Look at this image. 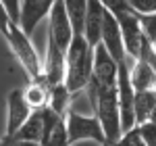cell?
Masks as SVG:
<instances>
[{
    "label": "cell",
    "instance_id": "obj_1",
    "mask_svg": "<svg viewBox=\"0 0 156 146\" xmlns=\"http://www.w3.org/2000/svg\"><path fill=\"white\" fill-rule=\"evenodd\" d=\"M92 59H94V46H90L83 36H73L65 54V79H62L71 94L85 90L92 75Z\"/></svg>",
    "mask_w": 156,
    "mask_h": 146
},
{
    "label": "cell",
    "instance_id": "obj_2",
    "mask_svg": "<svg viewBox=\"0 0 156 146\" xmlns=\"http://www.w3.org/2000/svg\"><path fill=\"white\" fill-rule=\"evenodd\" d=\"M4 40L9 42V48L12 50V54H15V59L19 61V65L23 67V71H25V75L29 77V82H31V79H34V82L44 79L42 59L37 57V52H36V48H34L29 36L19 27V23L11 21L6 34H4ZM44 82H46V79H44Z\"/></svg>",
    "mask_w": 156,
    "mask_h": 146
},
{
    "label": "cell",
    "instance_id": "obj_3",
    "mask_svg": "<svg viewBox=\"0 0 156 146\" xmlns=\"http://www.w3.org/2000/svg\"><path fill=\"white\" fill-rule=\"evenodd\" d=\"M65 123H67L69 146L79 142H94L96 146H106V138L96 115H83L75 109H69L65 115Z\"/></svg>",
    "mask_w": 156,
    "mask_h": 146
},
{
    "label": "cell",
    "instance_id": "obj_4",
    "mask_svg": "<svg viewBox=\"0 0 156 146\" xmlns=\"http://www.w3.org/2000/svg\"><path fill=\"white\" fill-rule=\"evenodd\" d=\"M115 17H117L119 27H121V38H123L125 54L131 57V59H137L146 36H144V31H142V27H140V21H137L135 13L133 11H125V13L115 15Z\"/></svg>",
    "mask_w": 156,
    "mask_h": 146
},
{
    "label": "cell",
    "instance_id": "obj_5",
    "mask_svg": "<svg viewBox=\"0 0 156 146\" xmlns=\"http://www.w3.org/2000/svg\"><path fill=\"white\" fill-rule=\"evenodd\" d=\"M42 117H44V130H42L40 146H69L65 117L52 111L48 104L42 107Z\"/></svg>",
    "mask_w": 156,
    "mask_h": 146
},
{
    "label": "cell",
    "instance_id": "obj_6",
    "mask_svg": "<svg viewBox=\"0 0 156 146\" xmlns=\"http://www.w3.org/2000/svg\"><path fill=\"white\" fill-rule=\"evenodd\" d=\"M100 44L108 50V54L117 63L125 61V46H123V38H121V27L117 17L110 11H104V21H102V31H100Z\"/></svg>",
    "mask_w": 156,
    "mask_h": 146
},
{
    "label": "cell",
    "instance_id": "obj_7",
    "mask_svg": "<svg viewBox=\"0 0 156 146\" xmlns=\"http://www.w3.org/2000/svg\"><path fill=\"white\" fill-rule=\"evenodd\" d=\"M29 104L25 102L23 88H12L6 96V127H4V136H12L23 121L29 117Z\"/></svg>",
    "mask_w": 156,
    "mask_h": 146
},
{
    "label": "cell",
    "instance_id": "obj_8",
    "mask_svg": "<svg viewBox=\"0 0 156 146\" xmlns=\"http://www.w3.org/2000/svg\"><path fill=\"white\" fill-rule=\"evenodd\" d=\"M54 0H21V6H19V27L23 29L25 34L29 36L36 25L46 19L50 6H52Z\"/></svg>",
    "mask_w": 156,
    "mask_h": 146
},
{
    "label": "cell",
    "instance_id": "obj_9",
    "mask_svg": "<svg viewBox=\"0 0 156 146\" xmlns=\"http://www.w3.org/2000/svg\"><path fill=\"white\" fill-rule=\"evenodd\" d=\"M104 6L100 0H87L83 19V38L90 46H96L100 42V31H102V21H104Z\"/></svg>",
    "mask_w": 156,
    "mask_h": 146
},
{
    "label": "cell",
    "instance_id": "obj_10",
    "mask_svg": "<svg viewBox=\"0 0 156 146\" xmlns=\"http://www.w3.org/2000/svg\"><path fill=\"white\" fill-rule=\"evenodd\" d=\"M129 79L133 90H154L156 88V71L144 59H133L129 65Z\"/></svg>",
    "mask_w": 156,
    "mask_h": 146
},
{
    "label": "cell",
    "instance_id": "obj_11",
    "mask_svg": "<svg viewBox=\"0 0 156 146\" xmlns=\"http://www.w3.org/2000/svg\"><path fill=\"white\" fill-rule=\"evenodd\" d=\"M42 130H44V117H42V109H36L29 113V117L23 121V125L12 134L17 140H25V142H40L42 140Z\"/></svg>",
    "mask_w": 156,
    "mask_h": 146
},
{
    "label": "cell",
    "instance_id": "obj_12",
    "mask_svg": "<svg viewBox=\"0 0 156 146\" xmlns=\"http://www.w3.org/2000/svg\"><path fill=\"white\" fill-rule=\"evenodd\" d=\"M156 107V90H135L133 92V115L135 125L146 121Z\"/></svg>",
    "mask_w": 156,
    "mask_h": 146
},
{
    "label": "cell",
    "instance_id": "obj_13",
    "mask_svg": "<svg viewBox=\"0 0 156 146\" xmlns=\"http://www.w3.org/2000/svg\"><path fill=\"white\" fill-rule=\"evenodd\" d=\"M71 92L67 90L65 82H58V84H52L48 86V104L52 111H56L58 115H67V111L71 109Z\"/></svg>",
    "mask_w": 156,
    "mask_h": 146
},
{
    "label": "cell",
    "instance_id": "obj_14",
    "mask_svg": "<svg viewBox=\"0 0 156 146\" xmlns=\"http://www.w3.org/2000/svg\"><path fill=\"white\" fill-rule=\"evenodd\" d=\"M65 13L69 17V23L73 27L75 36H83V19H85V9L87 0H62Z\"/></svg>",
    "mask_w": 156,
    "mask_h": 146
},
{
    "label": "cell",
    "instance_id": "obj_15",
    "mask_svg": "<svg viewBox=\"0 0 156 146\" xmlns=\"http://www.w3.org/2000/svg\"><path fill=\"white\" fill-rule=\"evenodd\" d=\"M23 96H25V102L29 104V109L36 111V109H42V107H46V102H48V84L44 82V79H40V82H29V84L23 88Z\"/></svg>",
    "mask_w": 156,
    "mask_h": 146
},
{
    "label": "cell",
    "instance_id": "obj_16",
    "mask_svg": "<svg viewBox=\"0 0 156 146\" xmlns=\"http://www.w3.org/2000/svg\"><path fill=\"white\" fill-rule=\"evenodd\" d=\"M110 146H146V144H144V140H142V136H140L137 125H133L129 130L121 132V136Z\"/></svg>",
    "mask_w": 156,
    "mask_h": 146
},
{
    "label": "cell",
    "instance_id": "obj_17",
    "mask_svg": "<svg viewBox=\"0 0 156 146\" xmlns=\"http://www.w3.org/2000/svg\"><path fill=\"white\" fill-rule=\"evenodd\" d=\"M137 21H140V27L144 31V36L152 42L156 38V13H135Z\"/></svg>",
    "mask_w": 156,
    "mask_h": 146
},
{
    "label": "cell",
    "instance_id": "obj_18",
    "mask_svg": "<svg viewBox=\"0 0 156 146\" xmlns=\"http://www.w3.org/2000/svg\"><path fill=\"white\" fill-rule=\"evenodd\" d=\"M137 130H140V136H142L146 146H156V125L154 123H150L146 119V121L137 123Z\"/></svg>",
    "mask_w": 156,
    "mask_h": 146
},
{
    "label": "cell",
    "instance_id": "obj_19",
    "mask_svg": "<svg viewBox=\"0 0 156 146\" xmlns=\"http://www.w3.org/2000/svg\"><path fill=\"white\" fill-rule=\"evenodd\" d=\"M100 2H102V6H104L106 11H110L112 15L131 11V6H129V2H127V0H100Z\"/></svg>",
    "mask_w": 156,
    "mask_h": 146
},
{
    "label": "cell",
    "instance_id": "obj_20",
    "mask_svg": "<svg viewBox=\"0 0 156 146\" xmlns=\"http://www.w3.org/2000/svg\"><path fill=\"white\" fill-rule=\"evenodd\" d=\"M133 13H156V0H127Z\"/></svg>",
    "mask_w": 156,
    "mask_h": 146
},
{
    "label": "cell",
    "instance_id": "obj_21",
    "mask_svg": "<svg viewBox=\"0 0 156 146\" xmlns=\"http://www.w3.org/2000/svg\"><path fill=\"white\" fill-rule=\"evenodd\" d=\"M2 6L6 9V13L11 15V19L17 23L19 21V6H21V0H0Z\"/></svg>",
    "mask_w": 156,
    "mask_h": 146
},
{
    "label": "cell",
    "instance_id": "obj_22",
    "mask_svg": "<svg viewBox=\"0 0 156 146\" xmlns=\"http://www.w3.org/2000/svg\"><path fill=\"white\" fill-rule=\"evenodd\" d=\"M11 21H12L11 15L6 13V9H4V6H2V2H0V34H2V36L6 34V29H9Z\"/></svg>",
    "mask_w": 156,
    "mask_h": 146
},
{
    "label": "cell",
    "instance_id": "obj_23",
    "mask_svg": "<svg viewBox=\"0 0 156 146\" xmlns=\"http://www.w3.org/2000/svg\"><path fill=\"white\" fill-rule=\"evenodd\" d=\"M148 121H150V123H154V125H156V107L152 109V113H150V117H148Z\"/></svg>",
    "mask_w": 156,
    "mask_h": 146
},
{
    "label": "cell",
    "instance_id": "obj_24",
    "mask_svg": "<svg viewBox=\"0 0 156 146\" xmlns=\"http://www.w3.org/2000/svg\"><path fill=\"white\" fill-rule=\"evenodd\" d=\"M152 48H154V52H156V38L152 40Z\"/></svg>",
    "mask_w": 156,
    "mask_h": 146
},
{
    "label": "cell",
    "instance_id": "obj_25",
    "mask_svg": "<svg viewBox=\"0 0 156 146\" xmlns=\"http://www.w3.org/2000/svg\"><path fill=\"white\" fill-rule=\"evenodd\" d=\"M154 90H156V88H154Z\"/></svg>",
    "mask_w": 156,
    "mask_h": 146
}]
</instances>
